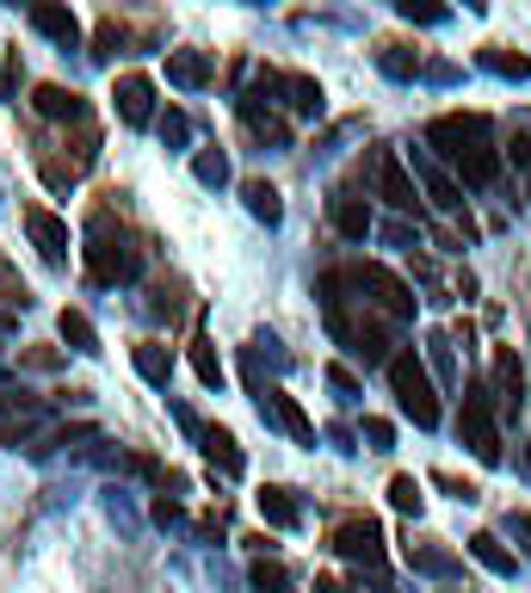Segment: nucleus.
Returning a JSON list of instances; mask_svg holds the SVG:
<instances>
[{
  "mask_svg": "<svg viewBox=\"0 0 531 593\" xmlns=\"http://www.w3.org/2000/svg\"><path fill=\"white\" fill-rule=\"evenodd\" d=\"M427 143L439 149V161L457 173V186H494L501 180V149L482 112H445L427 124Z\"/></svg>",
  "mask_w": 531,
  "mask_h": 593,
  "instance_id": "1",
  "label": "nucleus"
},
{
  "mask_svg": "<svg viewBox=\"0 0 531 593\" xmlns=\"http://www.w3.org/2000/svg\"><path fill=\"white\" fill-rule=\"evenodd\" d=\"M322 316H328V334H334V341H341L359 365H390V359H396V353H390V341H383V328L371 322L365 297H353L346 267L322 272Z\"/></svg>",
  "mask_w": 531,
  "mask_h": 593,
  "instance_id": "2",
  "label": "nucleus"
},
{
  "mask_svg": "<svg viewBox=\"0 0 531 593\" xmlns=\"http://www.w3.org/2000/svg\"><path fill=\"white\" fill-rule=\"evenodd\" d=\"M390 371V390H396V408L408 415L415 427H439V383H433V371H427V359H420L415 346H396V359L383 365Z\"/></svg>",
  "mask_w": 531,
  "mask_h": 593,
  "instance_id": "3",
  "label": "nucleus"
},
{
  "mask_svg": "<svg viewBox=\"0 0 531 593\" xmlns=\"http://www.w3.org/2000/svg\"><path fill=\"white\" fill-rule=\"evenodd\" d=\"M81 260H87V279L94 285H131L136 267H143V254H136V242L124 230H112V217L99 211L94 230H87V248H81Z\"/></svg>",
  "mask_w": 531,
  "mask_h": 593,
  "instance_id": "4",
  "label": "nucleus"
},
{
  "mask_svg": "<svg viewBox=\"0 0 531 593\" xmlns=\"http://www.w3.org/2000/svg\"><path fill=\"white\" fill-rule=\"evenodd\" d=\"M494 408H501V396H494L489 383H470V390H464V408H457V440L470 445L482 464H501V427H494Z\"/></svg>",
  "mask_w": 531,
  "mask_h": 593,
  "instance_id": "5",
  "label": "nucleus"
},
{
  "mask_svg": "<svg viewBox=\"0 0 531 593\" xmlns=\"http://www.w3.org/2000/svg\"><path fill=\"white\" fill-rule=\"evenodd\" d=\"M346 279H353V291H359L365 304H378L390 322H415V291L402 285L390 267H378V260H365V267H346Z\"/></svg>",
  "mask_w": 531,
  "mask_h": 593,
  "instance_id": "6",
  "label": "nucleus"
},
{
  "mask_svg": "<svg viewBox=\"0 0 531 593\" xmlns=\"http://www.w3.org/2000/svg\"><path fill=\"white\" fill-rule=\"evenodd\" d=\"M371 192H378L390 211L420 217V180L408 173V161L396 149H371Z\"/></svg>",
  "mask_w": 531,
  "mask_h": 593,
  "instance_id": "7",
  "label": "nucleus"
},
{
  "mask_svg": "<svg viewBox=\"0 0 531 593\" xmlns=\"http://www.w3.org/2000/svg\"><path fill=\"white\" fill-rule=\"evenodd\" d=\"M328 544H334V551H341L346 563H359V569L383 575V532H378V519H365V514L341 519V526H334V538H328Z\"/></svg>",
  "mask_w": 531,
  "mask_h": 593,
  "instance_id": "8",
  "label": "nucleus"
},
{
  "mask_svg": "<svg viewBox=\"0 0 531 593\" xmlns=\"http://www.w3.org/2000/svg\"><path fill=\"white\" fill-rule=\"evenodd\" d=\"M254 408H260V421H272V427H285L297 445H316V421L304 415V403L291 396V390H279V383H266L260 396H254Z\"/></svg>",
  "mask_w": 531,
  "mask_h": 593,
  "instance_id": "9",
  "label": "nucleus"
},
{
  "mask_svg": "<svg viewBox=\"0 0 531 593\" xmlns=\"http://www.w3.org/2000/svg\"><path fill=\"white\" fill-rule=\"evenodd\" d=\"M415 180H420V192L433 198L445 217H457L464 223V235H476V223H470V211H464V186H457L452 173L439 168V161H427V155H415Z\"/></svg>",
  "mask_w": 531,
  "mask_h": 593,
  "instance_id": "10",
  "label": "nucleus"
},
{
  "mask_svg": "<svg viewBox=\"0 0 531 593\" xmlns=\"http://www.w3.org/2000/svg\"><path fill=\"white\" fill-rule=\"evenodd\" d=\"M25 235H32V248L44 254V267H69V223L57 211H44V205H25Z\"/></svg>",
  "mask_w": 531,
  "mask_h": 593,
  "instance_id": "11",
  "label": "nucleus"
},
{
  "mask_svg": "<svg viewBox=\"0 0 531 593\" xmlns=\"http://www.w3.org/2000/svg\"><path fill=\"white\" fill-rule=\"evenodd\" d=\"M112 106H118V118H124L131 131L155 124V81H149V75H118V87H112Z\"/></svg>",
  "mask_w": 531,
  "mask_h": 593,
  "instance_id": "12",
  "label": "nucleus"
},
{
  "mask_svg": "<svg viewBox=\"0 0 531 593\" xmlns=\"http://www.w3.org/2000/svg\"><path fill=\"white\" fill-rule=\"evenodd\" d=\"M32 106H38V118H50V124H87V99H81L75 87H62V81L32 87Z\"/></svg>",
  "mask_w": 531,
  "mask_h": 593,
  "instance_id": "13",
  "label": "nucleus"
},
{
  "mask_svg": "<svg viewBox=\"0 0 531 593\" xmlns=\"http://www.w3.org/2000/svg\"><path fill=\"white\" fill-rule=\"evenodd\" d=\"M328 217H334V230H341L346 242H365V235L378 230V223H371V205L359 198V186L334 192V198H328Z\"/></svg>",
  "mask_w": 531,
  "mask_h": 593,
  "instance_id": "14",
  "label": "nucleus"
},
{
  "mask_svg": "<svg viewBox=\"0 0 531 593\" xmlns=\"http://www.w3.org/2000/svg\"><path fill=\"white\" fill-rule=\"evenodd\" d=\"M168 81L186 87V94H198V87L217 81V62H210V50H168Z\"/></svg>",
  "mask_w": 531,
  "mask_h": 593,
  "instance_id": "15",
  "label": "nucleus"
},
{
  "mask_svg": "<svg viewBox=\"0 0 531 593\" xmlns=\"http://www.w3.org/2000/svg\"><path fill=\"white\" fill-rule=\"evenodd\" d=\"M32 25H38L57 50H75L81 44V20L69 13V7H57V0H38V7H32Z\"/></svg>",
  "mask_w": 531,
  "mask_h": 593,
  "instance_id": "16",
  "label": "nucleus"
},
{
  "mask_svg": "<svg viewBox=\"0 0 531 593\" xmlns=\"http://www.w3.org/2000/svg\"><path fill=\"white\" fill-rule=\"evenodd\" d=\"M198 445H205L210 470H223V477H242V470H247L242 445H235V433H229V427H198Z\"/></svg>",
  "mask_w": 531,
  "mask_h": 593,
  "instance_id": "17",
  "label": "nucleus"
},
{
  "mask_svg": "<svg viewBox=\"0 0 531 593\" xmlns=\"http://www.w3.org/2000/svg\"><path fill=\"white\" fill-rule=\"evenodd\" d=\"M242 205H247L254 223H266V230H279V223H285V198H279L272 180H242Z\"/></svg>",
  "mask_w": 531,
  "mask_h": 593,
  "instance_id": "18",
  "label": "nucleus"
},
{
  "mask_svg": "<svg viewBox=\"0 0 531 593\" xmlns=\"http://www.w3.org/2000/svg\"><path fill=\"white\" fill-rule=\"evenodd\" d=\"M494 390H501V408L526 403V365H519L513 346H494Z\"/></svg>",
  "mask_w": 531,
  "mask_h": 593,
  "instance_id": "19",
  "label": "nucleus"
},
{
  "mask_svg": "<svg viewBox=\"0 0 531 593\" xmlns=\"http://www.w3.org/2000/svg\"><path fill=\"white\" fill-rule=\"evenodd\" d=\"M279 94H285V106L297 118H322L328 112V94H322V81H316V75H285Z\"/></svg>",
  "mask_w": 531,
  "mask_h": 593,
  "instance_id": "20",
  "label": "nucleus"
},
{
  "mask_svg": "<svg viewBox=\"0 0 531 593\" xmlns=\"http://www.w3.org/2000/svg\"><path fill=\"white\" fill-rule=\"evenodd\" d=\"M254 501H260V519H266V526H279V532L304 526V507H297V495H291V489H272V482H266Z\"/></svg>",
  "mask_w": 531,
  "mask_h": 593,
  "instance_id": "21",
  "label": "nucleus"
},
{
  "mask_svg": "<svg viewBox=\"0 0 531 593\" xmlns=\"http://www.w3.org/2000/svg\"><path fill=\"white\" fill-rule=\"evenodd\" d=\"M402 556H408V569H420V575H457V556L439 551L433 538H408V544H402Z\"/></svg>",
  "mask_w": 531,
  "mask_h": 593,
  "instance_id": "22",
  "label": "nucleus"
},
{
  "mask_svg": "<svg viewBox=\"0 0 531 593\" xmlns=\"http://www.w3.org/2000/svg\"><path fill=\"white\" fill-rule=\"evenodd\" d=\"M470 556L482 563V569H494V575H519V556H513L494 532H470Z\"/></svg>",
  "mask_w": 531,
  "mask_h": 593,
  "instance_id": "23",
  "label": "nucleus"
},
{
  "mask_svg": "<svg viewBox=\"0 0 531 593\" xmlns=\"http://www.w3.org/2000/svg\"><path fill=\"white\" fill-rule=\"evenodd\" d=\"M136 371H143V383H155V390H168V378H173V359H168V346L161 341H136Z\"/></svg>",
  "mask_w": 531,
  "mask_h": 593,
  "instance_id": "24",
  "label": "nucleus"
},
{
  "mask_svg": "<svg viewBox=\"0 0 531 593\" xmlns=\"http://www.w3.org/2000/svg\"><path fill=\"white\" fill-rule=\"evenodd\" d=\"M57 334H62L69 346H75V353H99V328L87 322L81 309H62V316H57Z\"/></svg>",
  "mask_w": 531,
  "mask_h": 593,
  "instance_id": "25",
  "label": "nucleus"
},
{
  "mask_svg": "<svg viewBox=\"0 0 531 593\" xmlns=\"http://www.w3.org/2000/svg\"><path fill=\"white\" fill-rule=\"evenodd\" d=\"M192 180L198 186H229V155L210 143V149H192Z\"/></svg>",
  "mask_w": 531,
  "mask_h": 593,
  "instance_id": "26",
  "label": "nucleus"
},
{
  "mask_svg": "<svg viewBox=\"0 0 531 593\" xmlns=\"http://www.w3.org/2000/svg\"><path fill=\"white\" fill-rule=\"evenodd\" d=\"M482 69L501 81H531V57L526 50H482Z\"/></svg>",
  "mask_w": 531,
  "mask_h": 593,
  "instance_id": "27",
  "label": "nucleus"
},
{
  "mask_svg": "<svg viewBox=\"0 0 531 593\" xmlns=\"http://www.w3.org/2000/svg\"><path fill=\"white\" fill-rule=\"evenodd\" d=\"M192 371H198V383H205V390H223V359H217V346H210L205 334L192 341Z\"/></svg>",
  "mask_w": 531,
  "mask_h": 593,
  "instance_id": "28",
  "label": "nucleus"
},
{
  "mask_svg": "<svg viewBox=\"0 0 531 593\" xmlns=\"http://www.w3.org/2000/svg\"><path fill=\"white\" fill-rule=\"evenodd\" d=\"M390 507L408 519H420V507H427V495H420V482L415 477H390Z\"/></svg>",
  "mask_w": 531,
  "mask_h": 593,
  "instance_id": "29",
  "label": "nucleus"
},
{
  "mask_svg": "<svg viewBox=\"0 0 531 593\" xmlns=\"http://www.w3.org/2000/svg\"><path fill=\"white\" fill-rule=\"evenodd\" d=\"M285 588H291V569L260 556V563H254V593H285Z\"/></svg>",
  "mask_w": 531,
  "mask_h": 593,
  "instance_id": "30",
  "label": "nucleus"
},
{
  "mask_svg": "<svg viewBox=\"0 0 531 593\" xmlns=\"http://www.w3.org/2000/svg\"><path fill=\"white\" fill-rule=\"evenodd\" d=\"M155 131H161V143H168V149H186V136H192V124H186V112H161L155 118Z\"/></svg>",
  "mask_w": 531,
  "mask_h": 593,
  "instance_id": "31",
  "label": "nucleus"
},
{
  "mask_svg": "<svg viewBox=\"0 0 531 593\" xmlns=\"http://www.w3.org/2000/svg\"><path fill=\"white\" fill-rule=\"evenodd\" d=\"M383 75H396V81H408V75H415V69H420V57H408V50H402V44H383Z\"/></svg>",
  "mask_w": 531,
  "mask_h": 593,
  "instance_id": "32",
  "label": "nucleus"
},
{
  "mask_svg": "<svg viewBox=\"0 0 531 593\" xmlns=\"http://www.w3.org/2000/svg\"><path fill=\"white\" fill-rule=\"evenodd\" d=\"M118 44H124V32H118V25H99V32H94V62H112Z\"/></svg>",
  "mask_w": 531,
  "mask_h": 593,
  "instance_id": "33",
  "label": "nucleus"
},
{
  "mask_svg": "<svg viewBox=\"0 0 531 593\" xmlns=\"http://www.w3.org/2000/svg\"><path fill=\"white\" fill-rule=\"evenodd\" d=\"M439 489H445V495H452V501H464V507H470V501H476V482H464V477H452V470H439Z\"/></svg>",
  "mask_w": 531,
  "mask_h": 593,
  "instance_id": "34",
  "label": "nucleus"
},
{
  "mask_svg": "<svg viewBox=\"0 0 531 593\" xmlns=\"http://www.w3.org/2000/svg\"><path fill=\"white\" fill-rule=\"evenodd\" d=\"M396 13L402 20H415V25H445V7H415V0H402Z\"/></svg>",
  "mask_w": 531,
  "mask_h": 593,
  "instance_id": "35",
  "label": "nucleus"
},
{
  "mask_svg": "<svg viewBox=\"0 0 531 593\" xmlns=\"http://www.w3.org/2000/svg\"><path fill=\"white\" fill-rule=\"evenodd\" d=\"M365 440H371V452H390V445H396V427L371 415V421H365Z\"/></svg>",
  "mask_w": 531,
  "mask_h": 593,
  "instance_id": "36",
  "label": "nucleus"
},
{
  "mask_svg": "<svg viewBox=\"0 0 531 593\" xmlns=\"http://www.w3.org/2000/svg\"><path fill=\"white\" fill-rule=\"evenodd\" d=\"M32 427H38V415H25V421H0V445H25L32 440Z\"/></svg>",
  "mask_w": 531,
  "mask_h": 593,
  "instance_id": "37",
  "label": "nucleus"
},
{
  "mask_svg": "<svg viewBox=\"0 0 531 593\" xmlns=\"http://www.w3.org/2000/svg\"><path fill=\"white\" fill-rule=\"evenodd\" d=\"M149 519H155V526H173V519H180V501H173L168 489H161V495L149 501Z\"/></svg>",
  "mask_w": 531,
  "mask_h": 593,
  "instance_id": "38",
  "label": "nucleus"
},
{
  "mask_svg": "<svg viewBox=\"0 0 531 593\" xmlns=\"http://www.w3.org/2000/svg\"><path fill=\"white\" fill-rule=\"evenodd\" d=\"M328 383H334V390H341V396H359V378H353V371H346V365H328Z\"/></svg>",
  "mask_w": 531,
  "mask_h": 593,
  "instance_id": "39",
  "label": "nucleus"
},
{
  "mask_svg": "<svg viewBox=\"0 0 531 593\" xmlns=\"http://www.w3.org/2000/svg\"><path fill=\"white\" fill-rule=\"evenodd\" d=\"M427 346H433V365H439V371H452V334H433Z\"/></svg>",
  "mask_w": 531,
  "mask_h": 593,
  "instance_id": "40",
  "label": "nucleus"
},
{
  "mask_svg": "<svg viewBox=\"0 0 531 593\" xmlns=\"http://www.w3.org/2000/svg\"><path fill=\"white\" fill-rule=\"evenodd\" d=\"M25 365H38V371H57V353H50V346H32V353H25Z\"/></svg>",
  "mask_w": 531,
  "mask_h": 593,
  "instance_id": "41",
  "label": "nucleus"
},
{
  "mask_svg": "<svg viewBox=\"0 0 531 593\" xmlns=\"http://www.w3.org/2000/svg\"><path fill=\"white\" fill-rule=\"evenodd\" d=\"M513 161L531 173V136H526V131H513Z\"/></svg>",
  "mask_w": 531,
  "mask_h": 593,
  "instance_id": "42",
  "label": "nucleus"
},
{
  "mask_svg": "<svg viewBox=\"0 0 531 593\" xmlns=\"http://www.w3.org/2000/svg\"><path fill=\"white\" fill-rule=\"evenodd\" d=\"M507 526H513V532H519V538H526V551H531V514H513Z\"/></svg>",
  "mask_w": 531,
  "mask_h": 593,
  "instance_id": "43",
  "label": "nucleus"
},
{
  "mask_svg": "<svg viewBox=\"0 0 531 593\" xmlns=\"http://www.w3.org/2000/svg\"><path fill=\"white\" fill-rule=\"evenodd\" d=\"M0 334H13V316H0Z\"/></svg>",
  "mask_w": 531,
  "mask_h": 593,
  "instance_id": "44",
  "label": "nucleus"
}]
</instances>
